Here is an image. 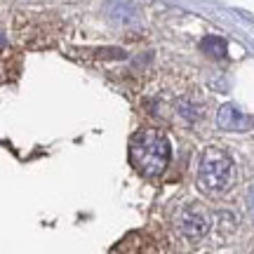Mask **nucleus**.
<instances>
[{"instance_id":"obj_1","label":"nucleus","mask_w":254,"mask_h":254,"mask_svg":"<svg viewBox=\"0 0 254 254\" xmlns=\"http://www.w3.org/2000/svg\"><path fill=\"white\" fill-rule=\"evenodd\" d=\"M172 158L170 139L160 129H139L129 139V163L144 177H160Z\"/></svg>"},{"instance_id":"obj_2","label":"nucleus","mask_w":254,"mask_h":254,"mask_svg":"<svg viewBox=\"0 0 254 254\" xmlns=\"http://www.w3.org/2000/svg\"><path fill=\"white\" fill-rule=\"evenodd\" d=\"M233 182V160L221 148H207L200 158L198 189L207 195H219Z\"/></svg>"},{"instance_id":"obj_3","label":"nucleus","mask_w":254,"mask_h":254,"mask_svg":"<svg viewBox=\"0 0 254 254\" xmlns=\"http://www.w3.org/2000/svg\"><path fill=\"white\" fill-rule=\"evenodd\" d=\"M177 228L184 238L189 240H200V238L207 236L209 231V214L198 205H190L179 214L177 219Z\"/></svg>"},{"instance_id":"obj_4","label":"nucleus","mask_w":254,"mask_h":254,"mask_svg":"<svg viewBox=\"0 0 254 254\" xmlns=\"http://www.w3.org/2000/svg\"><path fill=\"white\" fill-rule=\"evenodd\" d=\"M217 123H219V127L226 129V132H247V129L254 125V120L250 118V116L240 113V111H238L236 106H231V104L219 109Z\"/></svg>"},{"instance_id":"obj_5","label":"nucleus","mask_w":254,"mask_h":254,"mask_svg":"<svg viewBox=\"0 0 254 254\" xmlns=\"http://www.w3.org/2000/svg\"><path fill=\"white\" fill-rule=\"evenodd\" d=\"M200 50H202L205 55L214 57V59H224L226 52H228L226 40H224V38H219V36H207L202 43H200Z\"/></svg>"},{"instance_id":"obj_6","label":"nucleus","mask_w":254,"mask_h":254,"mask_svg":"<svg viewBox=\"0 0 254 254\" xmlns=\"http://www.w3.org/2000/svg\"><path fill=\"white\" fill-rule=\"evenodd\" d=\"M247 205H250V212H252V217H254V186L250 189V195H247Z\"/></svg>"}]
</instances>
